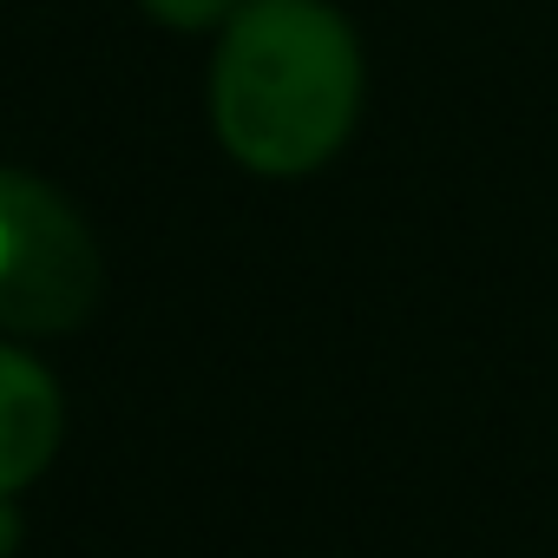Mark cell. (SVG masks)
I'll list each match as a JSON object with an SVG mask.
<instances>
[{
    "mask_svg": "<svg viewBox=\"0 0 558 558\" xmlns=\"http://www.w3.org/2000/svg\"><path fill=\"white\" fill-rule=\"evenodd\" d=\"M362 106L355 27L323 0H243L210 66L223 151L263 178H303L342 151Z\"/></svg>",
    "mask_w": 558,
    "mask_h": 558,
    "instance_id": "1",
    "label": "cell"
},
{
    "mask_svg": "<svg viewBox=\"0 0 558 558\" xmlns=\"http://www.w3.org/2000/svg\"><path fill=\"white\" fill-rule=\"evenodd\" d=\"M99 303V243L86 217L34 171L0 165V329L66 336Z\"/></svg>",
    "mask_w": 558,
    "mask_h": 558,
    "instance_id": "2",
    "label": "cell"
},
{
    "mask_svg": "<svg viewBox=\"0 0 558 558\" xmlns=\"http://www.w3.org/2000/svg\"><path fill=\"white\" fill-rule=\"evenodd\" d=\"M60 388L53 375L27 355L0 342V499H14L21 486H34L60 447Z\"/></svg>",
    "mask_w": 558,
    "mask_h": 558,
    "instance_id": "3",
    "label": "cell"
},
{
    "mask_svg": "<svg viewBox=\"0 0 558 558\" xmlns=\"http://www.w3.org/2000/svg\"><path fill=\"white\" fill-rule=\"evenodd\" d=\"M138 8L151 14V21H165V27H184V34H197V27H223L243 0H138Z\"/></svg>",
    "mask_w": 558,
    "mask_h": 558,
    "instance_id": "4",
    "label": "cell"
},
{
    "mask_svg": "<svg viewBox=\"0 0 558 558\" xmlns=\"http://www.w3.org/2000/svg\"><path fill=\"white\" fill-rule=\"evenodd\" d=\"M21 545V519H14V499H0V558Z\"/></svg>",
    "mask_w": 558,
    "mask_h": 558,
    "instance_id": "5",
    "label": "cell"
}]
</instances>
